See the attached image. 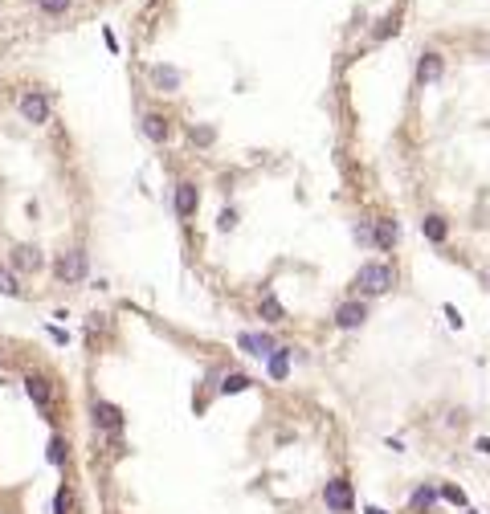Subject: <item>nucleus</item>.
<instances>
[{
    "label": "nucleus",
    "instance_id": "1",
    "mask_svg": "<svg viewBox=\"0 0 490 514\" xmlns=\"http://www.w3.org/2000/svg\"><path fill=\"white\" fill-rule=\"evenodd\" d=\"M356 298H380V294H388L393 286H397V269L388 265V261H364L356 269Z\"/></svg>",
    "mask_w": 490,
    "mask_h": 514
},
{
    "label": "nucleus",
    "instance_id": "2",
    "mask_svg": "<svg viewBox=\"0 0 490 514\" xmlns=\"http://www.w3.org/2000/svg\"><path fill=\"white\" fill-rule=\"evenodd\" d=\"M90 425L94 432H102V437H111V441H119L123 437V425H127V417H123V408L119 404H111V400H90Z\"/></svg>",
    "mask_w": 490,
    "mask_h": 514
},
{
    "label": "nucleus",
    "instance_id": "3",
    "mask_svg": "<svg viewBox=\"0 0 490 514\" xmlns=\"http://www.w3.org/2000/svg\"><path fill=\"white\" fill-rule=\"evenodd\" d=\"M86 274H90V254L86 249L57 254V261H53V278H57L62 286H78V282H86Z\"/></svg>",
    "mask_w": 490,
    "mask_h": 514
},
{
    "label": "nucleus",
    "instance_id": "4",
    "mask_svg": "<svg viewBox=\"0 0 490 514\" xmlns=\"http://www.w3.org/2000/svg\"><path fill=\"white\" fill-rule=\"evenodd\" d=\"M21 384H25V396L45 412V421H53V404H57V388H53V380L41 376V372H25Z\"/></svg>",
    "mask_w": 490,
    "mask_h": 514
},
{
    "label": "nucleus",
    "instance_id": "5",
    "mask_svg": "<svg viewBox=\"0 0 490 514\" xmlns=\"http://www.w3.org/2000/svg\"><path fill=\"white\" fill-rule=\"evenodd\" d=\"M323 506H327V514H352L356 511V490H352V482H348L343 473L323 486Z\"/></svg>",
    "mask_w": 490,
    "mask_h": 514
},
{
    "label": "nucleus",
    "instance_id": "6",
    "mask_svg": "<svg viewBox=\"0 0 490 514\" xmlns=\"http://www.w3.org/2000/svg\"><path fill=\"white\" fill-rule=\"evenodd\" d=\"M17 111H21V119H25V123L45 127V123H49V115H53V98H49L45 90H25V94L17 98Z\"/></svg>",
    "mask_w": 490,
    "mask_h": 514
},
{
    "label": "nucleus",
    "instance_id": "7",
    "mask_svg": "<svg viewBox=\"0 0 490 514\" xmlns=\"http://www.w3.org/2000/svg\"><path fill=\"white\" fill-rule=\"evenodd\" d=\"M196 209H200V192H196V184H192V180H180L176 188H172V213H176L180 220H192Z\"/></svg>",
    "mask_w": 490,
    "mask_h": 514
},
{
    "label": "nucleus",
    "instance_id": "8",
    "mask_svg": "<svg viewBox=\"0 0 490 514\" xmlns=\"http://www.w3.org/2000/svg\"><path fill=\"white\" fill-rule=\"evenodd\" d=\"M364 323H368V302L364 298H348L335 306V327L339 331H359Z\"/></svg>",
    "mask_w": 490,
    "mask_h": 514
},
{
    "label": "nucleus",
    "instance_id": "9",
    "mask_svg": "<svg viewBox=\"0 0 490 514\" xmlns=\"http://www.w3.org/2000/svg\"><path fill=\"white\" fill-rule=\"evenodd\" d=\"M139 131H143V139H147V143L164 147V143L172 139V119H168V115H160V111H147V115L139 119Z\"/></svg>",
    "mask_w": 490,
    "mask_h": 514
},
{
    "label": "nucleus",
    "instance_id": "10",
    "mask_svg": "<svg viewBox=\"0 0 490 514\" xmlns=\"http://www.w3.org/2000/svg\"><path fill=\"white\" fill-rule=\"evenodd\" d=\"M397 241H401V225H397L393 216H380V220H372V249L388 254Z\"/></svg>",
    "mask_w": 490,
    "mask_h": 514
},
{
    "label": "nucleus",
    "instance_id": "11",
    "mask_svg": "<svg viewBox=\"0 0 490 514\" xmlns=\"http://www.w3.org/2000/svg\"><path fill=\"white\" fill-rule=\"evenodd\" d=\"M237 347H241L245 355H254V359H266L278 343H274L270 331H241V335H237Z\"/></svg>",
    "mask_w": 490,
    "mask_h": 514
},
{
    "label": "nucleus",
    "instance_id": "12",
    "mask_svg": "<svg viewBox=\"0 0 490 514\" xmlns=\"http://www.w3.org/2000/svg\"><path fill=\"white\" fill-rule=\"evenodd\" d=\"M442 74H446L442 53H437V49H425V53H421V61H417V86L442 82Z\"/></svg>",
    "mask_w": 490,
    "mask_h": 514
},
{
    "label": "nucleus",
    "instance_id": "13",
    "mask_svg": "<svg viewBox=\"0 0 490 514\" xmlns=\"http://www.w3.org/2000/svg\"><path fill=\"white\" fill-rule=\"evenodd\" d=\"M8 265H12L17 274H37V269L45 265V257H41L37 245H17V249L8 254Z\"/></svg>",
    "mask_w": 490,
    "mask_h": 514
},
{
    "label": "nucleus",
    "instance_id": "14",
    "mask_svg": "<svg viewBox=\"0 0 490 514\" xmlns=\"http://www.w3.org/2000/svg\"><path fill=\"white\" fill-rule=\"evenodd\" d=\"M290 359H294V347H274L266 355V376L274 384H282V380L290 376Z\"/></svg>",
    "mask_w": 490,
    "mask_h": 514
},
{
    "label": "nucleus",
    "instance_id": "15",
    "mask_svg": "<svg viewBox=\"0 0 490 514\" xmlns=\"http://www.w3.org/2000/svg\"><path fill=\"white\" fill-rule=\"evenodd\" d=\"M147 78H151V86H156V90H164V94H176L180 82H184V74H180L176 66H164V61H160V66H151V70H147Z\"/></svg>",
    "mask_w": 490,
    "mask_h": 514
},
{
    "label": "nucleus",
    "instance_id": "16",
    "mask_svg": "<svg viewBox=\"0 0 490 514\" xmlns=\"http://www.w3.org/2000/svg\"><path fill=\"white\" fill-rule=\"evenodd\" d=\"M45 461H49L53 470H66V466H70V441H66L62 432L49 437V445H45Z\"/></svg>",
    "mask_w": 490,
    "mask_h": 514
},
{
    "label": "nucleus",
    "instance_id": "17",
    "mask_svg": "<svg viewBox=\"0 0 490 514\" xmlns=\"http://www.w3.org/2000/svg\"><path fill=\"white\" fill-rule=\"evenodd\" d=\"M254 380L245 376V372H221V380H217V396H241V392H249Z\"/></svg>",
    "mask_w": 490,
    "mask_h": 514
},
{
    "label": "nucleus",
    "instance_id": "18",
    "mask_svg": "<svg viewBox=\"0 0 490 514\" xmlns=\"http://www.w3.org/2000/svg\"><path fill=\"white\" fill-rule=\"evenodd\" d=\"M437 498H442V494H437V486H433V482H421V486L408 494V511L425 514L429 506H433V502H437Z\"/></svg>",
    "mask_w": 490,
    "mask_h": 514
},
{
    "label": "nucleus",
    "instance_id": "19",
    "mask_svg": "<svg viewBox=\"0 0 490 514\" xmlns=\"http://www.w3.org/2000/svg\"><path fill=\"white\" fill-rule=\"evenodd\" d=\"M421 233H425L429 245H442V241L449 237V220H446V216H437V213H429L425 220H421Z\"/></svg>",
    "mask_w": 490,
    "mask_h": 514
},
{
    "label": "nucleus",
    "instance_id": "20",
    "mask_svg": "<svg viewBox=\"0 0 490 514\" xmlns=\"http://www.w3.org/2000/svg\"><path fill=\"white\" fill-rule=\"evenodd\" d=\"M258 314H262L266 323H286V306L278 302L274 290H262V298H258Z\"/></svg>",
    "mask_w": 490,
    "mask_h": 514
},
{
    "label": "nucleus",
    "instance_id": "21",
    "mask_svg": "<svg viewBox=\"0 0 490 514\" xmlns=\"http://www.w3.org/2000/svg\"><path fill=\"white\" fill-rule=\"evenodd\" d=\"M49 514H74V486H70V482H62V486L53 490Z\"/></svg>",
    "mask_w": 490,
    "mask_h": 514
},
{
    "label": "nucleus",
    "instance_id": "22",
    "mask_svg": "<svg viewBox=\"0 0 490 514\" xmlns=\"http://www.w3.org/2000/svg\"><path fill=\"white\" fill-rule=\"evenodd\" d=\"M0 294H4V298H21V294H25L21 282L12 278V269H0Z\"/></svg>",
    "mask_w": 490,
    "mask_h": 514
},
{
    "label": "nucleus",
    "instance_id": "23",
    "mask_svg": "<svg viewBox=\"0 0 490 514\" xmlns=\"http://www.w3.org/2000/svg\"><path fill=\"white\" fill-rule=\"evenodd\" d=\"M188 139H192L196 147H213V139H217V131H213V127H196V123H192V127H188Z\"/></svg>",
    "mask_w": 490,
    "mask_h": 514
},
{
    "label": "nucleus",
    "instance_id": "24",
    "mask_svg": "<svg viewBox=\"0 0 490 514\" xmlns=\"http://www.w3.org/2000/svg\"><path fill=\"white\" fill-rule=\"evenodd\" d=\"M70 4H74V0H37V8H41L45 17H62V12H70Z\"/></svg>",
    "mask_w": 490,
    "mask_h": 514
},
{
    "label": "nucleus",
    "instance_id": "25",
    "mask_svg": "<svg viewBox=\"0 0 490 514\" xmlns=\"http://www.w3.org/2000/svg\"><path fill=\"white\" fill-rule=\"evenodd\" d=\"M437 494H442V498H446L449 506H462V511H466V494H462V490H458V486H437Z\"/></svg>",
    "mask_w": 490,
    "mask_h": 514
},
{
    "label": "nucleus",
    "instance_id": "26",
    "mask_svg": "<svg viewBox=\"0 0 490 514\" xmlns=\"http://www.w3.org/2000/svg\"><path fill=\"white\" fill-rule=\"evenodd\" d=\"M217 229H221V233H233V229H237V209H221V216H217Z\"/></svg>",
    "mask_w": 490,
    "mask_h": 514
},
{
    "label": "nucleus",
    "instance_id": "27",
    "mask_svg": "<svg viewBox=\"0 0 490 514\" xmlns=\"http://www.w3.org/2000/svg\"><path fill=\"white\" fill-rule=\"evenodd\" d=\"M356 241L359 245H372V220H359L356 225Z\"/></svg>",
    "mask_w": 490,
    "mask_h": 514
},
{
    "label": "nucleus",
    "instance_id": "28",
    "mask_svg": "<svg viewBox=\"0 0 490 514\" xmlns=\"http://www.w3.org/2000/svg\"><path fill=\"white\" fill-rule=\"evenodd\" d=\"M45 335H49V339L57 343V347H66V343H70V335H66L62 327H45Z\"/></svg>",
    "mask_w": 490,
    "mask_h": 514
},
{
    "label": "nucleus",
    "instance_id": "29",
    "mask_svg": "<svg viewBox=\"0 0 490 514\" xmlns=\"http://www.w3.org/2000/svg\"><path fill=\"white\" fill-rule=\"evenodd\" d=\"M446 318H449L453 331H462V314H458V306H446Z\"/></svg>",
    "mask_w": 490,
    "mask_h": 514
},
{
    "label": "nucleus",
    "instance_id": "30",
    "mask_svg": "<svg viewBox=\"0 0 490 514\" xmlns=\"http://www.w3.org/2000/svg\"><path fill=\"white\" fill-rule=\"evenodd\" d=\"M86 327H90V331H102V327H106V314H90Z\"/></svg>",
    "mask_w": 490,
    "mask_h": 514
},
{
    "label": "nucleus",
    "instance_id": "31",
    "mask_svg": "<svg viewBox=\"0 0 490 514\" xmlns=\"http://www.w3.org/2000/svg\"><path fill=\"white\" fill-rule=\"evenodd\" d=\"M474 449H478V453H490V437H478V441H474Z\"/></svg>",
    "mask_w": 490,
    "mask_h": 514
},
{
    "label": "nucleus",
    "instance_id": "32",
    "mask_svg": "<svg viewBox=\"0 0 490 514\" xmlns=\"http://www.w3.org/2000/svg\"><path fill=\"white\" fill-rule=\"evenodd\" d=\"M364 514H388V511H380V506H364Z\"/></svg>",
    "mask_w": 490,
    "mask_h": 514
},
{
    "label": "nucleus",
    "instance_id": "33",
    "mask_svg": "<svg viewBox=\"0 0 490 514\" xmlns=\"http://www.w3.org/2000/svg\"><path fill=\"white\" fill-rule=\"evenodd\" d=\"M0 372H4V359H0Z\"/></svg>",
    "mask_w": 490,
    "mask_h": 514
},
{
    "label": "nucleus",
    "instance_id": "34",
    "mask_svg": "<svg viewBox=\"0 0 490 514\" xmlns=\"http://www.w3.org/2000/svg\"><path fill=\"white\" fill-rule=\"evenodd\" d=\"M466 514H470V511H466Z\"/></svg>",
    "mask_w": 490,
    "mask_h": 514
}]
</instances>
